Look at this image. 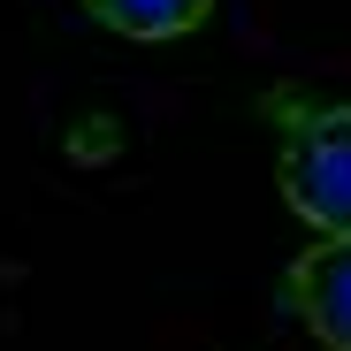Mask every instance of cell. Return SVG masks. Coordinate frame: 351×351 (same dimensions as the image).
Instances as JSON below:
<instances>
[{
	"mask_svg": "<svg viewBox=\"0 0 351 351\" xmlns=\"http://www.w3.org/2000/svg\"><path fill=\"white\" fill-rule=\"evenodd\" d=\"M84 8L107 23V31H123V38H184L214 16V0H84Z\"/></svg>",
	"mask_w": 351,
	"mask_h": 351,
	"instance_id": "cell-3",
	"label": "cell"
},
{
	"mask_svg": "<svg viewBox=\"0 0 351 351\" xmlns=\"http://www.w3.org/2000/svg\"><path fill=\"white\" fill-rule=\"evenodd\" d=\"M290 306L328 351H351V237H313L290 260Z\"/></svg>",
	"mask_w": 351,
	"mask_h": 351,
	"instance_id": "cell-2",
	"label": "cell"
},
{
	"mask_svg": "<svg viewBox=\"0 0 351 351\" xmlns=\"http://www.w3.org/2000/svg\"><path fill=\"white\" fill-rule=\"evenodd\" d=\"M282 199L321 237H351V107H298L290 114Z\"/></svg>",
	"mask_w": 351,
	"mask_h": 351,
	"instance_id": "cell-1",
	"label": "cell"
}]
</instances>
